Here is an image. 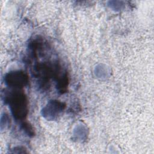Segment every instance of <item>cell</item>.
I'll return each instance as SVG.
<instances>
[{
  "mask_svg": "<svg viewBox=\"0 0 154 154\" xmlns=\"http://www.w3.org/2000/svg\"><path fill=\"white\" fill-rule=\"evenodd\" d=\"M8 102L14 117L16 119H22L27 114V102L23 93H14L10 96Z\"/></svg>",
  "mask_w": 154,
  "mask_h": 154,
  "instance_id": "6da1fadb",
  "label": "cell"
},
{
  "mask_svg": "<svg viewBox=\"0 0 154 154\" xmlns=\"http://www.w3.org/2000/svg\"><path fill=\"white\" fill-rule=\"evenodd\" d=\"M6 82L8 85L15 87H22L27 84L28 78L23 72H13L10 73L7 76Z\"/></svg>",
  "mask_w": 154,
  "mask_h": 154,
  "instance_id": "7a4b0ae2",
  "label": "cell"
}]
</instances>
